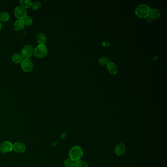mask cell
<instances>
[{
  "label": "cell",
  "instance_id": "cell-1",
  "mask_svg": "<svg viewBox=\"0 0 167 167\" xmlns=\"http://www.w3.org/2000/svg\"><path fill=\"white\" fill-rule=\"evenodd\" d=\"M83 151L81 147L78 146H73L69 151L70 158L75 161L79 160L83 156Z\"/></svg>",
  "mask_w": 167,
  "mask_h": 167
},
{
  "label": "cell",
  "instance_id": "cell-2",
  "mask_svg": "<svg viewBox=\"0 0 167 167\" xmlns=\"http://www.w3.org/2000/svg\"><path fill=\"white\" fill-rule=\"evenodd\" d=\"M150 8L145 4L139 5L135 10V14L140 18H146L149 16Z\"/></svg>",
  "mask_w": 167,
  "mask_h": 167
},
{
  "label": "cell",
  "instance_id": "cell-3",
  "mask_svg": "<svg viewBox=\"0 0 167 167\" xmlns=\"http://www.w3.org/2000/svg\"><path fill=\"white\" fill-rule=\"evenodd\" d=\"M48 51L45 45H38L34 50V55L37 58H44L47 55Z\"/></svg>",
  "mask_w": 167,
  "mask_h": 167
},
{
  "label": "cell",
  "instance_id": "cell-4",
  "mask_svg": "<svg viewBox=\"0 0 167 167\" xmlns=\"http://www.w3.org/2000/svg\"><path fill=\"white\" fill-rule=\"evenodd\" d=\"M34 53V49L31 45H27L23 47L21 51V55L25 59H29Z\"/></svg>",
  "mask_w": 167,
  "mask_h": 167
},
{
  "label": "cell",
  "instance_id": "cell-5",
  "mask_svg": "<svg viewBox=\"0 0 167 167\" xmlns=\"http://www.w3.org/2000/svg\"><path fill=\"white\" fill-rule=\"evenodd\" d=\"M12 150H13V145L10 142L7 141L3 142L0 145V151L3 154L10 153Z\"/></svg>",
  "mask_w": 167,
  "mask_h": 167
},
{
  "label": "cell",
  "instance_id": "cell-6",
  "mask_svg": "<svg viewBox=\"0 0 167 167\" xmlns=\"http://www.w3.org/2000/svg\"><path fill=\"white\" fill-rule=\"evenodd\" d=\"M27 10L23 7L19 6L15 8V15L19 19L22 20L25 17L27 16Z\"/></svg>",
  "mask_w": 167,
  "mask_h": 167
},
{
  "label": "cell",
  "instance_id": "cell-7",
  "mask_svg": "<svg viewBox=\"0 0 167 167\" xmlns=\"http://www.w3.org/2000/svg\"><path fill=\"white\" fill-rule=\"evenodd\" d=\"M21 67L25 72H30L33 69V64L29 59H24L21 62Z\"/></svg>",
  "mask_w": 167,
  "mask_h": 167
},
{
  "label": "cell",
  "instance_id": "cell-8",
  "mask_svg": "<svg viewBox=\"0 0 167 167\" xmlns=\"http://www.w3.org/2000/svg\"><path fill=\"white\" fill-rule=\"evenodd\" d=\"M126 151V148H125V145H124L123 143H119L118 144L116 145L114 151L115 154L117 156H122L123 155Z\"/></svg>",
  "mask_w": 167,
  "mask_h": 167
},
{
  "label": "cell",
  "instance_id": "cell-9",
  "mask_svg": "<svg viewBox=\"0 0 167 167\" xmlns=\"http://www.w3.org/2000/svg\"><path fill=\"white\" fill-rule=\"evenodd\" d=\"M25 145L21 142H16L13 145V150L17 153H24L26 151Z\"/></svg>",
  "mask_w": 167,
  "mask_h": 167
},
{
  "label": "cell",
  "instance_id": "cell-10",
  "mask_svg": "<svg viewBox=\"0 0 167 167\" xmlns=\"http://www.w3.org/2000/svg\"><path fill=\"white\" fill-rule=\"evenodd\" d=\"M107 69L110 74L112 75H116L118 73V68L116 65L112 62L110 61L107 64Z\"/></svg>",
  "mask_w": 167,
  "mask_h": 167
},
{
  "label": "cell",
  "instance_id": "cell-11",
  "mask_svg": "<svg viewBox=\"0 0 167 167\" xmlns=\"http://www.w3.org/2000/svg\"><path fill=\"white\" fill-rule=\"evenodd\" d=\"M36 39L38 45H45L46 42V36L45 34L42 33L39 34L37 35Z\"/></svg>",
  "mask_w": 167,
  "mask_h": 167
},
{
  "label": "cell",
  "instance_id": "cell-12",
  "mask_svg": "<svg viewBox=\"0 0 167 167\" xmlns=\"http://www.w3.org/2000/svg\"><path fill=\"white\" fill-rule=\"evenodd\" d=\"M160 12L157 9H152L150 10L149 17L151 19H156L160 16Z\"/></svg>",
  "mask_w": 167,
  "mask_h": 167
},
{
  "label": "cell",
  "instance_id": "cell-13",
  "mask_svg": "<svg viewBox=\"0 0 167 167\" xmlns=\"http://www.w3.org/2000/svg\"><path fill=\"white\" fill-rule=\"evenodd\" d=\"M24 23L22 20L19 19L15 21L14 24V28L16 31H21L24 27Z\"/></svg>",
  "mask_w": 167,
  "mask_h": 167
},
{
  "label": "cell",
  "instance_id": "cell-14",
  "mask_svg": "<svg viewBox=\"0 0 167 167\" xmlns=\"http://www.w3.org/2000/svg\"><path fill=\"white\" fill-rule=\"evenodd\" d=\"M12 60L15 63H20L22 62L23 57L19 53H15L12 56Z\"/></svg>",
  "mask_w": 167,
  "mask_h": 167
},
{
  "label": "cell",
  "instance_id": "cell-15",
  "mask_svg": "<svg viewBox=\"0 0 167 167\" xmlns=\"http://www.w3.org/2000/svg\"><path fill=\"white\" fill-rule=\"evenodd\" d=\"M76 162L75 161L73 160L71 158H68L65 160L64 164L66 167H75Z\"/></svg>",
  "mask_w": 167,
  "mask_h": 167
},
{
  "label": "cell",
  "instance_id": "cell-16",
  "mask_svg": "<svg viewBox=\"0 0 167 167\" xmlns=\"http://www.w3.org/2000/svg\"><path fill=\"white\" fill-rule=\"evenodd\" d=\"M10 19V15L7 12L3 11L0 13V20L3 22H6Z\"/></svg>",
  "mask_w": 167,
  "mask_h": 167
},
{
  "label": "cell",
  "instance_id": "cell-17",
  "mask_svg": "<svg viewBox=\"0 0 167 167\" xmlns=\"http://www.w3.org/2000/svg\"><path fill=\"white\" fill-rule=\"evenodd\" d=\"M20 3L21 4V7L24 8H29L31 7L32 2L30 0H21L20 1Z\"/></svg>",
  "mask_w": 167,
  "mask_h": 167
},
{
  "label": "cell",
  "instance_id": "cell-18",
  "mask_svg": "<svg viewBox=\"0 0 167 167\" xmlns=\"http://www.w3.org/2000/svg\"><path fill=\"white\" fill-rule=\"evenodd\" d=\"M23 22L24 23L25 25L26 26H31L33 23V20L32 18L30 16H27L25 17L24 18L22 19Z\"/></svg>",
  "mask_w": 167,
  "mask_h": 167
},
{
  "label": "cell",
  "instance_id": "cell-19",
  "mask_svg": "<svg viewBox=\"0 0 167 167\" xmlns=\"http://www.w3.org/2000/svg\"><path fill=\"white\" fill-rule=\"evenodd\" d=\"M75 167H88V166L85 161L79 160L76 161Z\"/></svg>",
  "mask_w": 167,
  "mask_h": 167
},
{
  "label": "cell",
  "instance_id": "cell-20",
  "mask_svg": "<svg viewBox=\"0 0 167 167\" xmlns=\"http://www.w3.org/2000/svg\"><path fill=\"white\" fill-rule=\"evenodd\" d=\"M110 62L109 60L107 57H105V56H103L99 60V62L100 63V64L103 65H105L107 64L108 63Z\"/></svg>",
  "mask_w": 167,
  "mask_h": 167
},
{
  "label": "cell",
  "instance_id": "cell-21",
  "mask_svg": "<svg viewBox=\"0 0 167 167\" xmlns=\"http://www.w3.org/2000/svg\"><path fill=\"white\" fill-rule=\"evenodd\" d=\"M41 7V3L38 1H34L32 3L31 8L34 10H38Z\"/></svg>",
  "mask_w": 167,
  "mask_h": 167
},
{
  "label": "cell",
  "instance_id": "cell-22",
  "mask_svg": "<svg viewBox=\"0 0 167 167\" xmlns=\"http://www.w3.org/2000/svg\"><path fill=\"white\" fill-rule=\"evenodd\" d=\"M103 46H104L105 47H106V46H109V43H108V42H103Z\"/></svg>",
  "mask_w": 167,
  "mask_h": 167
},
{
  "label": "cell",
  "instance_id": "cell-23",
  "mask_svg": "<svg viewBox=\"0 0 167 167\" xmlns=\"http://www.w3.org/2000/svg\"><path fill=\"white\" fill-rule=\"evenodd\" d=\"M2 24H1V23H0V31H1V29H2Z\"/></svg>",
  "mask_w": 167,
  "mask_h": 167
}]
</instances>
